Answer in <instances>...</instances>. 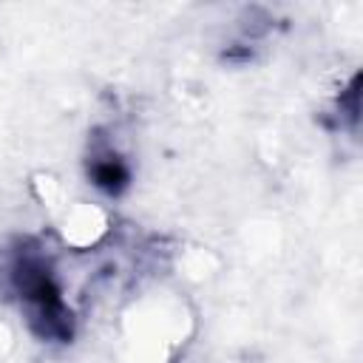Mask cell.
I'll list each match as a JSON object with an SVG mask.
<instances>
[{
  "label": "cell",
  "mask_w": 363,
  "mask_h": 363,
  "mask_svg": "<svg viewBox=\"0 0 363 363\" xmlns=\"http://www.w3.org/2000/svg\"><path fill=\"white\" fill-rule=\"evenodd\" d=\"M91 176H94V184L108 193H116L128 184V167L116 156H99L91 167Z\"/></svg>",
  "instance_id": "obj_1"
}]
</instances>
